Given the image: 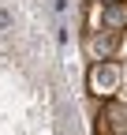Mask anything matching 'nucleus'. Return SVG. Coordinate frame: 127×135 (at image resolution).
<instances>
[{"label": "nucleus", "instance_id": "4", "mask_svg": "<svg viewBox=\"0 0 127 135\" xmlns=\"http://www.w3.org/2000/svg\"><path fill=\"white\" fill-rule=\"evenodd\" d=\"M116 38L120 34H108V30H97L90 38V53L97 56V60H112V49H116Z\"/></svg>", "mask_w": 127, "mask_h": 135}, {"label": "nucleus", "instance_id": "1", "mask_svg": "<svg viewBox=\"0 0 127 135\" xmlns=\"http://www.w3.org/2000/svg\"><path fill=\"white\" fill-rule=\"evenodd\" d=\"M120 83H123V68H120L116 60H97V64L90 68V75H86V86H90V94H93V98H101V101L116 98Z\"/></svg>", "mask_w": 127, "mask_h": 135}, {"label": "nucleus", "instance_id": "3", "mask_svg": "<svg viewBox=\"0 0 127 135\" xmlns=\"http://www.w3.org/2000/svg\"><path fill=\"white\" fill-rule=\"evenodd\" d=\"M123 26H127V0H108L105 11H101V30L120 34Z\"/></svg>", "mask_w": 127, "mask_h": 135}, {"label": "nucleus", "instance_id": "2", "mask_svg": "<svg viewBox=\"0 0 127 135\" xmlns=\"http://www.w3.org/2000/svg\"><path fill=\"white\" fill-rule=\"evenodd\" d=\"M97 135H123L127 131V109L120 105V101L108 98L105 101V109L97 113V128H93Z\"/></svg>", "mask_w": 127, "mask_h": 135}]
</instances>
